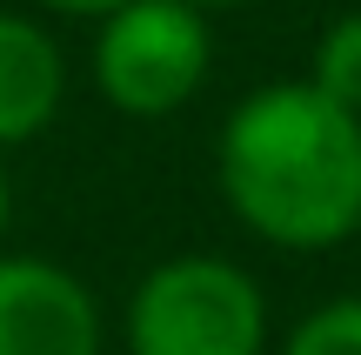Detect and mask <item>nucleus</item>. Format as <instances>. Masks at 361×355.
I'll return each mask as SVG.
<instances>
[{
  "mask_svg": "<svg viewBox=\"0 0 361 355\" xmlns=\"http://www.w3.org/2000/svg\"><path fill=\"white\" fill-rule=\"evenodd\" d=\"M221 195L247 235L322 255L361 228V121L308 80H274L221 121Z\"/></svg>",
  "mask_w": 361,
  "mask_h": 355,
  "instance_id": "nucleus-1",
  "label": "nucleus"
},
{
  "mask_svg": "<svg viewBox=\"0 0 361 355\" xmlns=\"http://www.w3.org/2000/svg\"><path fill=\"white\" fill-rule=\"evenodd\" d=\"M47 13H74V20H107L114 7H128V0H40Z\"/></svg>",
  "mask_w": 361,
  "mask_h": 355,
  "instance_id": "nucleus-8",
  "label": "nucleus"
},
{
  "mask_svg": "<svg viewBox=\"0 0 361 355\" xmlns=\"http://www.w3.org/2000/svg\"><path fill=\"white\" fill-rule=\"evenodd\" d=\"M0 355H101L87 282L40 255H0Z\"/></svg>",
  "mask_w": 361,
  "mask_h": 355,
  "instance_id": "nucleus-4",
  "label": "nucleus"
},
{
  "mask_svg": "<svg viewBox=\"0 0 361 355\" xmlns=\"http://www.w3.org/2000/svg\"><path fill=\"white\" fill-rule=\"evenodd\" d=\"M281 355H361V295H341V302L301 315Z\"/></svg>",
  "mask_w": 361,
  "mask_h": 355,
  "instance_id": "nucleus-7",
  "label": "nucleus"
},
{
  "mask_svg": "<svg viewBox=\"0 0 361 355\" xmlns=\"http://www.w3.org/2000/svg\"><path fill=\"white\" fill-rule=\"evenodd\" d=\"M308 88L322 94V101L348 107L361 121V13H341L335 27L322 34V47H314V74Z\"/></svg>",
  "mask_w": 361,
  "mask_h": 355,
  "instance_id": "nucleus-6",
  "label": "nucleus"
},
{
  "mask_svg": "<svg viewBox=\"0 0 361 355\" xmlns=\"http://www.w3.org/2000/svg\"><path fill=\"white\" fill-rule=\"evenodd\" d=\"M0 235H7V168H0Z\"/></svg>",
  "mask_w": 361,
  "mask_h": 355,
  "instance_id": "nucleus-9",
  "label": "nucleus"
},
{
  "mask_svg": "<svg viewBox=\"0 0 361 355\" xmlns=\"http://www.w3.org/2000/svg\"><path fill=\"white\" fill-rule=\"evenodd\" d=\"M268 302L221 255H174L128 295V355H261Z\"/></svg>",
  "mask_w": 361,
  "mask_h": 355,
  "instance_id": "nucleus-2",
  "label": "nucleus"
},
{
  "mask_svg": "<svg viewBox=\"0 0 361 355\" xmlns=\"http://www.w3.org/2000/svg\"><path fill=\"white\" fill-rule=\"evenodd\" d=\"M188 7H201V13H207V7H234V0H188Z\"/></svg>",
  "mask_w": 361,
  "mask_h": 355,
  "instance_id": "nucleus-10",
  "label": "nucleus"
},
{
  "mask_svg": "<svg viewBox=\"0 0 361 355\" xmlns=\"http://www.w3.org/2000/svg\"><path fill=\"white\" fill-rule=\"evenodd\" d=\"M207 61H214L207 13L188 0H128L101 20V40H94V80L134 121L188 107L207 80Z\"/></svg>",
  "mask_w": 361,
  "mask_h": 355,
  "instance_id": "nucleus-3",
  "label": "nucleus"
},
{
  "mask_svg": "<svg viewBox=\"0 0 361 355\" xmlns=\"http://www.w3.org/2000/svg\"><path fill=\"white\" fill-rule=\"evenodd\" d=\"M67 61L54 34L27 13H0V148H20L61 114Z\"/></svg>",
  "mask_w": 361,
  "mask_h": 355,
  "instance_id": "nucleus-5",
  "label": "nucleus"
}]
</instances>
